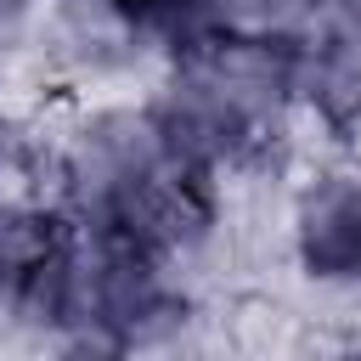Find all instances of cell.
<instances>
[{
  "instance_id": "5",
  "label": "cell",
  "mask_w": 361,
  "mask_h": 361,
  "mask_svg": "<svg viewBox=\"0 0 361 361\" xmlns=\"http://www.w3.org/2000/svg\"><path fill=\"white\" fill-rule=\"evenodd\" d=\"M107 6H118V11H124L130 23H141L152 39H158V34H180V39H186L197 0H107Z\"/></svg>"
},
{
  "instance_id": "2",
  "label": "cell",
  "mask_w": 361,
  "mask_h": 361,
  "mask_svg": "<svg viewBox=\"0 0 361 361\" xmlns=\"http://www.w3.org/2000/svg\"><path fill=\"white\" fill-rule=\"evenodd\" d=\"M293 113L310 118L327 141H344L361 124V6L355 0H327L316 23L293 39Z\"/></svg>"
},
{
  "instance_id": "4",
  "label": "cell",
  "mask_w": 361,
  "mask_h": 361,
  "mask_svg": "<svg viewBox=\"0 0 361 361\" xmlns=\"http://www.w3.org/2000/svg\"><path fill=\"white\" fill-rule=\"evenodd\" d=\"M327 0H197L192 6V34H220V39H276L293 45Z\"/></svg>"
},
{
  "instance_id": "1",
  "label": "cell",
  "mask_w": 361,
  "mask_h": 361,
  "mask_svg": "<svg viewBox=\"0 0 361 361\" xmlns=\"http://www.w3.org/2000/svg\"><path fill=\"white\" fill-rule=\"evenodd\" d=\"M147 113L169 158L220 186L282 147L293 118V45L186 34L147 96Z\"/></svg>"
},
{
  "instance_id": "3",
  "label": "cell",
  "mask_w": 361,
  "mask_h": 361,
  "mask_svg": "<svg viewBox=\"0 0 361 361\" xmlns=\"http://www.w3.org/2000/svg\"><path fill=\"white\" fill-rule=\"evenodd\" d=\"M288 254L316 288H361V175L322 169L293 186Z\"/></svg>"
}]
</instances>
